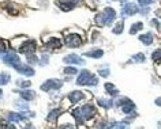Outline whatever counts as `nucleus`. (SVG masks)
<instances>
[{
	"label": "nucleus",
	"mask_w": 161,
	"mask_h": 129,
	"mask_svg": "<svg viewBox=\"0 0 161 129\" xmlns=\"http://www.w3.org/2000/svg\"><path fill=\"white\" fill-rule=\"evenodd\" d=\"M123 29H124V23H123V22H119L118 25L114 27V33H115V34H120V33L123 31Z\"/></svg>",
	"instance_id": "nucleus-25"
},
{
	"label": "nucleus",
	"mask_w": 161,
	"mask_h": 129,
	"mask_svg": "<svg viewBox=\"0 0 161 129\" xmlns=\"http://www.w3.org/2000/svg\"><path fill=\"white\" fill-rule=\"evenodd\" d=\"M98 74L103 76V78H107L108 75H109V70H108V68H101V70L98 71Z\"/></svg>",
	"instance_id": "nucleus-30"
},
{
	"label": "nucleus",
	"mask_w": 161,
	"mask_h": 129,
	"mask_svg": "<svg viewBox=\"0 0 161 129\" xmlns=\"http://www.w3.org/2000/svg\"><path fill=\"white\" fill-rule=\"evenodd\" d=\"M116 105H118V106H122V111L126 113V114L132 113L134 111V109H135V105L127 98H120L118 102H116Z\"/></svg>",
	"instance_id": "nucleus-6"
},
{
	"label": "nucleus",
	"mask_w": 161,
	"mask_h": 129,
	"mask_svg": "<svg viewBox=\"0 0 161 129\" xmlns=\"http://www.w3.org/2000/svg\"><path fill=\"white\" fill-rule=\"evenodd\" d=\"M131 61L132 63H143L145 61V54L143 53H136L135 56L131 57Z\"/></svg>",
	"instance_id": "nucleus-22"
},
{
	"label": "nucleus",
	"mask_w": 161,
	"mask_h": 129,
	"mask_svg": "<svg viewBox=\"0 0 161 129\" xmlns=\"http://www.w3.org/2000/svg\"><path fill=\"white\" fill-rule=\"evenodd\" d=\"M0 129H10V125H7L6 122H2V121H0Z\"/></svg>",
	"instance_id": "nucleus-35"
},
{
	"label": "nucleus",
	"mask_w": 161,
	"mask_h": 129,
	"mask_svg": "<svg viewBox=\"0 0 161 129\" xmlns=\"http://www.w3.org/2000/svg\"><path fill=\"white\" fill-rule=\"evenodd\" d=\"M63 86V83H62V80H59V79H49V80H47L45 83H42V86H41V90L42 91H49V90H59L60 87Z\"/></svg>",
	"instance_id": "nucleus-5"
},
{
	"label": "nucleus",
	"mask_w": 161,
	"mask_h": 129,
	"mask_svg": "<svg viewBox=\"0 0 161 129\" xmlns=\"http://www.w3.org/2000/svg\"><path fill=\"white\" fill-rule=\"evenodd\" d=\"M72 114H74L76 122L82 124V122H85L86 120H89L96 116V107L93 105H83L82 107L75 109V110L72 111Z\"/></svg>",
	"instance_id": "nucleus-1"
},
{
	"label": "nucleus",
	"mask_w": 161,
	"mask_h": 129,
	"mask_svg": "<svg viewBox=\"0 0 161 129\" xmlns=\"http://www.w3.org/2000/svg\"><path fill=\"white\" fill-rule=\"evenodd\" d=\"M23 129H34V126H33V125H27V126L23 128Z\"/></svg>",
	"instance_id": "nucleus-37"
},
{
	"label": "nucleus",
	"mask_w": 161,
	"mask_h": 129,
	"mask_svg": "<svg viewBox=\"0 0 161 129\" xmlns=\"http://www.w3.org/2000/svg\"><path fill=\"white\" fill-rule=\"evenodd\" d=\"M83 98H85V95H83V92H80V91H72L71 94L68 95V99L71 101V103H78Z\"/></svg>",
	"instance_id": "nucleus-12"
},
{
	"label": "nucleus",
	"mask_w": 161,
	"mask_h": 129,
	"mask_svg": "<svg viewBox=\"0 0 161 129\" xmlns=\"http://www.w3.org/2000/svg\"><path fill=\"white\" fill-rule=\"evenodd\" d=\"M15 106H17L18 109H21V110H27V105L26 103H22L21 101H17V102H15Z\"/></svg>",
	"instance_id": "nucleus-29"
},
{
	"label": "nucleus",
	"mask_w": 161,
	"mask_h": 129,
	"mask_svg": "<svg viewBox=\"0 0 161 129\" xmlns=\"http://www.w3.org/2000/svg\"><path fill=\"white\" fill-rule=\"evenodd\" d=\"M59 129H76V126L72 124H64V125H60Z\"/></svg>",
	"instance_id": "nucleus-32"
},
{
	"label": "nucleus",
	"mask_w": 161,
	"mask_h": 129,
	"mask_svg": "<svg viewBox=\"0 0 161 129\" xmlns=\"http://www.w3.org/2000/svg\"><path fill=\"white\" fill-rule=\"evenodd\" d=\"M7 117H8V121H11V122H19L23 118L22 114H17V113H8Z\"/></svg>",
	"instance_id": "nucleus-18"
},
{
	"label": "nucleus",
	"mask_w": 161,
	"mask_h": 129,
	"mask_svg": "<svg viewBox=\"0 0 161 129\" xmlns=\"http://www.w3.org/2000/svg\"><path fill=\"white\" fill-rule=\"evenodd\" d=\"M19 74H22V75H25V76H34V70L29 65H18L17 68H15Z\"/></svg>",
	"instance_id": "nucleus-11"
},
{
	"label": "nucleus",
	"mask_w": 161,
	"mask_h": 129,
	"mask_svg": "<svg viewBox=\"0 0 161 129\" xmlns=\"http://www.w3.org/2000/svg\"><path fill=\"white\" fill-rule=\"evenodd\" d=\"M138 13V7L135 3H127L122 8V17H130V15H135Z\"/></svg>",
	"instance_id": "nucleus-10"
},
{
	"label": "nucleus",
	"mask_w": 161,
	"mask_h": 129,
	"mask_svg": "<svg viewBox=\"0 0 161 129\" xmlns=\"http://www.w3.org/2000/svg\"><path fill=\"white\" fill-rule=\"evenodd\" d=\"M139 41L142 42V44H145V45H150V44L153 42V35H152V33L142 34V35L139 37Z\"/></svg>",
	"instance_id": "nucleus-15"
},
{
	"label": "nucleus",
	"mask_w": 161,
	"mask_h": 129,
	"mask_svg": "<svg viewBox=\"0 0 161 129\" xmlns=\"http://www.w3.org/2000/svg\"><path fill=\"white\" fill-rule=\"evenodd\" d=\"M2 60L4 61L7 65L10 67H14L17 68L18 65H21V59H19V56L15 53V52H4V53L2 54Z\"/></svg>",
	"instance_id": "nucleus-4"
},
{
	"label": "nucleus",
	"mask_w": 161,
	"mask_h": 129,
	"mask_svg": "<svg viewBox=\"0 0 161 129\" xmlns=\"http://www.w3.org/2000/svg\"><path fill=\"white\" fill-rule=\"evenodd\" d=\"M47 46L51 48V49H59V48L62 46V41H60L59 38H52L47 42Z\"/></svg>",
	"instance_id": "nucleus-14"
},
{
	"label": "nucleus",
	"mask_w": 161,
	"mask_h": 129,
	"mask_svg": "<svg viewBox=\"0 0 161 129\" xmlns=\"http://www.w3.org/2000/svg\"><path fill=\"white\" fill-rule=\"evenodd\" d=\"M142 29H143V23L142 22L134 23V25L131 26V29H130V34H135V33H138V31L142 30Z\"/></svg>",
	"instance_id": "nucleus-20"
},
{
	"label": "nucleus",
	"mask_w": 161,
	"mask_h": 129,
	"mask_svg": "<svg viewBox=\"0 0 161 129\" xmlns=\"http://www.w3.org/2000/svg\"><path fill=\"white\" fill-rule=\"evenodd\" d=\"M63 61L67 64H74V65H83V64H85V60L80 57V56L74 54V53L66 56V57L63 59Z\"/></svg>",
	"instance_id": "nucleus-9"
},
{
	"label": "nucleus",
	"mask_w": 161,
	"mask_h": 129,
	"mask_svg": "<svg viewBox=\"0 0 161 129\" xmlns=\"http://www.w3.org/2000/svg\"><path fill=\"white\" fill-rule=\"evenodd\" d=\"M6 52V44L4 41H0V53H4Z\"/></svg>",
	"instance_id": "nucleus-34"
},
{
	"label": "nucleus",
	"mask_w": 161,
	"mask_h": 129,
	"mask_svg": "<svg viewBox=\"0 0 161 129\" xmlns=\"http://www.w3.org/2000/svg\"><path fill=\"white\" fill-rule=\"evenodd\" d=\"M104 52L101 49H94V50H87L86 53H83V56H86V57H93V59H100L103 57Z\"/></svg>",
	"instance_id": "nucleus-13"
},
{
	"label": "nucleus",
	"mask_w": 161,
	"mask_h": 129,
	"mask_svg": "<svg viewBox=\"0 0 161 129\" xmlns=\"http://www.w3.org/2000/svg\"><path fill=\"white\" fill-rule=\"evenodd\" d=\"M17 86L21 88H27L29 86H31V83L29 80H17Z\"/></svg>",
	"instance_id": "nucleus-24"
},
{
	"label": "nucleus",
	"mask_w": 161,
	"mask_h": 129,
	"mask_svg": "<svg viewBox=\"0 0 161 129\" xmlns=\"http://www.w3.org/2000/svg\"><path fill=\"white\" fill-rule=\"evenodd\" d=\"M116 18V13L112 7H107L105 10L103 11L101 14L96 15V23L100 26H104V25H111L112 22L115 21Z\"/></svg>",
	"instance_id": "nucleus-2"
},
{
	"label": "nucleus",
	"mask_w": 161,
	"mask_h": 129,
	"mask_svg": "<svg viewBox=\"0 0 161 129\" xmlns=\"http://www.w3.org/2000/svg\"><path fill=\"white\" fill-rule=\"evenodd\" d=\"M114 129H128V124H126V122H115Z\"/></svg>",
	"instance_id": "nucleus-28"
},
{
	"label": "nucleus",
	"mask_w": 161,
	"mask_h": 129,
	"mask_svg": "<svg viewBox=\"0 0 161 129\" xmlns=\"http://www.w3.org/2000/svg\"><path fill=\"white\" fill-rule=\"evenodd\" d=\"M122 2H126V0H122Z\"/></svg>",
	"instance_id": "nucleus-40"
},
{
	"label": "nucleus",
	"mask_w": 161,
	"mask_h": 129,
	"mask_svg": "<svg viewBox=\"0 0 161 129\" xmlns=\"http://www.w3.org/2000/svg\"><path fill=\"white\" fill-rule=\"evenodd\" d=\"M64 44H66L67 46H70V48H76V46H79L80 44H82V38H80L78 34L72 33V34H68V35H66V39H64Z\"/></svg>",
	"instance_id": "nucleus-7"
},
{
	"label": "nucleus",
	"mask_w": 161,
	"mask_h": 129,
	"mask_svg": "<svg viewBox=\"0 0 161 129\" xmlns=\"http://www.w3.org/2000/svg\"><path fill=\"white\" fill-rule=\"evenodd\" d=\"M10 82V75L6 74V72H3V74H0V86H4Z\"/></svg>",
	"instance_id": "nucleus-23"
},
{
	"label": "nucleus",
	"mask_w": 161,
	"mask_h": 129,
	"mask_svg": "<svg viewBox=\"0 0 161 129\" xmlns=\"http://www.w3.org/2000/svg\"><path fill=\"white\" fill-rule=\"evenodd\" d=\"M138 2H139L141 6H147V4H152L154 0H138Z\"/></svg>",
	"instance_id": "nucleus-33"
},
{
	"label": "nucleus",
	"mask_w": 161,
	"mask_h": 129,
	"mask_svg": "<svg viewBox=\"0 0 161 129\" xmlns=\"http://www.w3.org/2000/svg\"><path fill=\"white\" fill-rule=\"evenodd\" d=\"M149 10H150V8H143V10H142V11H141V13H142V14H143V15H146V14H147V13H149Z\"/></svg>",
	"instance_id": "nucleus-36"
},
{
	"label": "nucleus",
	"mask_w": 161,
	"mask_h": 129,
	"mask_svg": "<svg viewBox=\"0 0 161 129\" xmlns=\"http://www.w3.org/2000/svg\"><path fill=\"white\" fill-rule=\"evenodd\" d=\"M98 105H101L103 107H105V109H109L114 106V101L112 99H104V98H100L98 99Z\"/></svg>",
	"instance_id": "nucleus-17"
},
{
	"label": "nucleus",
	"mask_w": 161,
	"mask_h": 129,
	"mask_svg": "<svg viewBox=\"0 0 161 129\" xmlns=\"http://www.w3.org/2000/svg\"><path fill=\"white\" fill-rule=\"evenodd\" d=\"M156 103L158 105V106H161V98H158V99H157V101H156Z\"/></svg>",
	"instance_id": "nucleus-38"
},
{
	"label": "nucleus",
	"mask_w": 161,
	"mask_h": 129,
	"mask_svg": "<svg viewBox=\"0 0 161 129\" xmlns=\"http://www.w3.org/2000/svg\"><path fill=\"white\" fill-rule=\"evenodd\" d=\"M34 96H36L34 91H21V98L25 101H31L34 99Z\"/></svg>",
	"instance_id": "nucleus-16"
},
{
	"label": "nucleus",
	"mask_w": 161,
	"mask_h": 129,
	"mask_svg": "<svg viewBox=\"0 0 161 129\" xmlns=\"http://www.w3.org/2000/svg\"><path fill=\"white\" fill-rule=\"evenodd\" d=\"M152 59L154 60V61H158V60H161V49H157L156 52H153V53H152Z\"/></svg>",
	"instance_id": "nucleus-27"
},
{
	"label": "nucleus",
	"mask_w": 161,
	"mask_h": 129,
	"mask_svg": "<svg viewBox=\"0 0 161 129\" xmlns=\"http://www.w3.org/2000/svg\"><path fill=\"white\" fill-rule=\"evenodd\" d=\"M63 71H64V74H67V75H75L76 72H78L76 68H74V67H66Z\"/></svg>",
	"instance_id": "nucleus-26"
},
{
	"label": "nucleus",
	"mask_w": 161,
	"mask_h": 129,
	"mask_svg": "<svg viewBox=\"0 0 161 129\" xmlns=\"http://www.w3.org/2000/svg\"><path fill=\"white\" fill-rule=\"evenodd\" d=\"M60 114H62V110H60V109H58V110H52L49 114H48V121H51V122L52 121H56Z\"/></svg>",
	"instance_id": "nucleus-19"
},
{
	"label": "nucleus",
	"mask_w": 161,
	"mask_h": 129,
	"mask_svg": "<svg viewBox=\"0 0 161 129\" xmlns=\"http://www.w3.org/2000/svg\"><path fill=\"white\" fill-rule=\"evenodd\" d=\"M2 96H3V91L0 90V98H2Z\"/></svg>",
	"instance_id": "nucleus-39"
},
{
	"label": "nucleus",
	"mask_w": 161,
	"mask_h": 129,
	"mask_svg": "<svg viewBox=\"0 0 161 129\" xmlns=\"http://www.w3.org/2000/svg\"><path fill=\"white\" fill-rule=\"evenodd\" d=\"M27 61H29L30 64H36L38 61V59L36 57V56H33V54H29V56H27Z\"/></svg>",
	"instance_id": "nucleus-31"
},
{
	"label": "nucleus",
	"mask_w": 161,
	"mask_h": 129,
	"mask_svg": "<svg viewBox=\"0 0 161 129\" xmlns=\"http://www.w3.org/2000/svg\"><path fill=\"white\" fill-rule=\"evenodd\" d=\"M36 48H37L36 41H26L21 48H19V52H21V53H25L26 56H29V54H33Z\"/></svg>",
	"instance_id": "nucleus-8"
},
{
	"label": "nucleus",
	"mask_w": 161,
	"mask_h": 129,
	"mask_svg": "<svg viewBox=\"0 0 161 129\" xmlns=\"http://www.w3.org/2000/svg\"><path fill=\"white\" fill-rule=\"evenodd\" d=\"M105 90H107L108 92H109L111 95H118V94H119L118 88H116L112 83H107V84H105Z\"/></svg>",
	"instance_id": "nucleus-21"
},
{
	"label": "nucleus",
	"mask_w": 161,
	"mask_h": 129,
	"mask_svg": "<svg viewBox=\"0 0 161 129\" xmlns=\"http://www.w3.org/2000/svg\"><path fill=\"white\" fill-rule=\"evenodd\" d=\"M97 78L92 75V72H89L87 70H83L78 75V79H76L78 86H97Z\"/></svg>",
	"instance_id": "nucleus-3"
}]
</instances>
